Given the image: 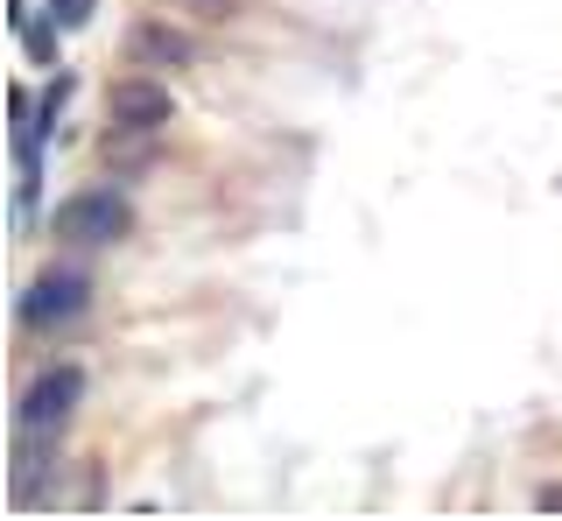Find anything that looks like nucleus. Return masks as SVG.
<instances>
[{
    "label": "nucleus",
    "instance_id": "obj_4",
    "mask_svg": "<svg viewBox=\"0 0 562 521\" xmlns=\"http://www.w3.org/2000/svg\"><path fill=\"white\" fill-rule=\"evenodd\" d=\"M105 113L120 120V128H169V113H176V99H169V85L162 78H113L105 85Z\"/></svg>",
    "mask_w": 562,
    "mask_h": 521
},
{
    "label": "nucleus",
    "instance_id": "obj_1",
    "mask_svg": "<svg viewBox=\"0 0 562 521\" xmlns=\"http://www.w3.org/2000/svg\"><path fill=\"white\" fill-rule=\"evenodd\" d=\"M49 233H57L64 247H113V240L134 233V204H127V190H113V184L70 190L57 212H49Z\"/></svg>",
    "mask_w": 562,
    "mask_h": 521
},
{
    "label": "nucleus",
    "instance_id": "obj_6",
    "mask_svg": "<svg viewBox=\"0 0 562 521\" xmlns=\"http://www.w3.org/2000/svg\"><path fill=\"white\" fill-rule=\"evenodd\" d=\"M127 49H134L140 64H162V71H183V64L198 57V43H190L183 29H169V22H134Z\"/></svg>",
    "mask_w": 562,
    "mask_h": 521
},
{
    "label": "nucleus",
    "instance_id": "obj_10",
    "mask_svg": "<svg viewBox=\"0 0 562 521\" xmlns=\"http://www.w3.org/2000/svg\"><path fill=\"white\" fill-rule=\"evenodd\" d=\"M190 8H204V14H225V8H233V0H190Z\"/></svg>",
    "mask_w": 562,
    "mask_h": 521
},
{
    "label": "nucleus",
    "instance_id": "obj_5",
    "mask_svg": "<svg viewBox=\"0 0 562 521\" xmlns=\"http://www.w3.org/2000/svg\"><path fill=\"white\" fill-rule=\"evenodd\" d=\"M155 148H162V128H105L99 134V163L113 169V177H140V169L155 163Z\"/></svg>",
    "mask_w": 562,
    "mask_h": 521
},
{
    "label": "nucleus",
    "instance_id": "obj_9",
    "mask_svg": "<svg viewBox=\"0 0 562 521\" xmlns=\"http://www.w3.org/2000/svg\"><path fill=\"white\" fill-rule=\"evenodd\" d=\"M535 508H562V486H541V494H535Z\"/></svg>",
    "mask_w": 562,
    "mask_h": 521
},
{
    "label": "nucleus",
    "instance_id": "obj_2",
    "mask_svg": "<svg viewBox=\"0 0 562 521\" xmlns=\"http://www.w3.org/2000/svg\"><path fill=\"white\" fill-rule=\"evenodd\" d=\"M85 402V367H49L43 380H29V395H22V409H14V430H29V437H57V430L78 415Z\"/></svg>",
    "mask_w": 562,
    "mask_h": 521
},
{
    "label": "nucleus",
    "instance_id": "obj_8",
    "mask_svg": "<svg viewBox=\"0 0 562 521\" xmlns=\"http://www.w3.org/2000/svg\"><path fill=\"white\" fill-rule=\"evenodd\" d=\"M49 14H57L64 29H85L92 22V0H49Z\"/></svg>",
    "mask_w": 562,
    "mask_h": 521
},
{
    "label": "nucleus",
    "instance_id": "obj_7",
    "mask_svg": "<svg viewBox=\"0 0 562 521\" xmlns=\"http://www.w3.org/2000/svg\"><path fill=\"white\" fill-rule=\"evenodd\" d=\"M57 29H64V22H49V29H35V22H29V29H22V43H29L43 64H57Z\"/></svg>",
    "mask_w": 562,
    "mask_h": 521
},
{
    "label": "nucleus",
    "instance_id": "obj_3",
    "mask_svg": "<svg viewBox=\"0 0 562 521\" xmlns=\"http://www.w3.org/2000/svg\"><path fill=\"white\" fill-rule=\"evenodd\" d=\"M85 310H92V275H85V268H49V275L29 282L22 324H29V332H57V324L85 318Z\"/></svg>",
    "mask_w": 562,
    "mask_h": 521
}]
</instances>
